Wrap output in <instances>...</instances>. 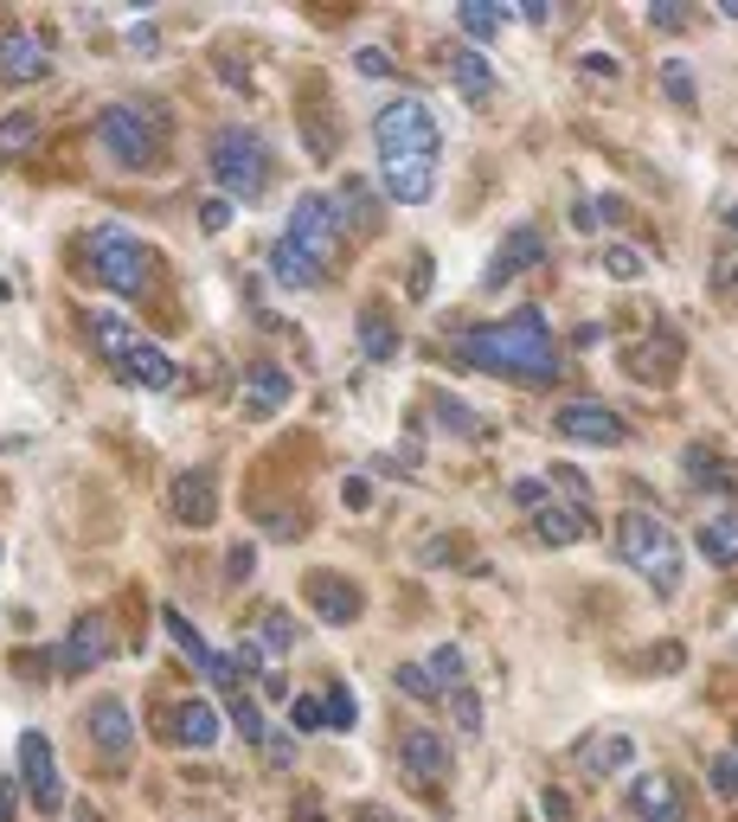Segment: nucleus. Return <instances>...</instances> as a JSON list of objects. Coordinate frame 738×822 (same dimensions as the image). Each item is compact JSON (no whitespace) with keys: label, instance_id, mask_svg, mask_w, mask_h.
Returning <instances> with one entry per match:
<instances>
[{"label":"nucleus","instance_id":"f257e3e1","mask_svg":"<svg viewBox=\"0 0 738 822\" xmlns=\"http://www.w3.org/2000/svg\"><path fill=\"white\" fill-rule=\"evenodd\" d=\"M373 148H379V180L399 205H424L437 187V154H443V129L430 116V103L417 97H392L373 116Z\"/></svg>","mask_w":738,"mask_h":822},{"label":"nucleus","instance_id":"f03ea898","mask_svg":"<svg viewBox=\"0 0 738 822\" xmlns=\"http://www.w3.org/2000/svg\"><path fill=\"white\" fill-rule=\"evenodd\" d=\"M456 353H463V366H481V373L514 379V386H552V379L565 373L559 341H552V328H546L539 309H521V315H508V322L470 328Z\"/></svg>","mask_w":738,"mask_h":822},{"label":"nucleus","instance_id":"7ed1b4c3","mask_svg":"<svg viewBox=\"0 0 738 822\" xmlns=\"http://www.w3.org/2000/svg\"><path fill=\"white\" fill-rule=\"evenodd\" d=\"M335 245H340L335 194H302V200L289 205L283 238L270 245V276H276L283 289H309V283H322L328 258H335Z\"/></svg>","mask_w":738,"mask_h":822},{"label":"nucleus","instance_id":"20e7f679","mask_svg":"<svg viewBox=\"0 0 738 822\" xmlns=\"http://www.w3.org/2000/svg\"><path fill=\"white\" fill-rule=\"evenodd\" d=\"M616 552H623V565H629L655 598H674V591H680L687 552H680V540H674V527H662L655 514L629 508V514L616 521Z\"/></svg>","mask_w":738,"mask_h":822},{"label":"nucleus","instance_id":"39448f33","mask_svg":"<svg viewBox=\"0 0 738 822\" xmlns=\"http://www.w3.org/2000/svg\"><path fill=\"white\" fill-rule=\"evenodd\" d=\"M84 271L97 276L116 302H135L154 283V251L135 238L129 225H90L84 232Z\"/></svg>","mask_w":738,"mask_h":822},{"label":"nucleus","instance_id":"423d86ee","mask_svg":"<svg viewBox=\"0 0 738 822\" xmlns=\"http://www.w3.org/2000/svg\"><path fill=\"white\" fill-rule=\"evenodd\" d=\"M161 141H167V116L141 97H123L97 116V148L123 167V174H148L161 161Z\"/></svg>","mask_w":738,"mask_h":822},{"label":"nucleus","instance_id":"0eeeda50","mask_svg":"<svg viewBox=\"0 0 738 822\" xmlns=\"http://www.w3.org/2000/svg\"><path fill=\"white\" fill-rule=\"evenodd\" d=\"M205 161H212V180L225 187V194H238V200H258L270 180V141L258 129H245V123H225L212 148H205Z\"/></svg>","mask_w":738,"mask_h":822},{"label":"nucleus","instance_id":"6e6552de","mask_svg":"<svg viewBox=\"0 0 738 822\" xmlns=\"http://www.w3.org/2000/svg\"><path fill=\"white\" fill-rule=\"evenodd\" d=\"M20 777H26V797L39 817H59L65 810V784H59V758L46 733H20Z\"/></svg>","mask_w":738,"mask_h":822},{"label":"nucleus","instance_id":"1a4fd4ad","mask_svg":"<svg viewBox=\"0 0 738 822\" xmlns=\"http://www.w3.org/2000/svg\"><path fill=\"white\" fill-rule=\"evenodd\" d=\"M167 514H174L180 527H212V521H218V470L187 463L180 476L167 482Z\"/></svg>","mask_w":738,"mask_h":822},{"label":"nucleus","instance_id":"9d476101","mask_svg":"<svg viewBox=\"0 0 738 822\" xmlns=\"http://www.w3.org/2000/svg\"><path fill=\"white\" fill-rule=\"evenodd\" d=\"M629 810L642 822H687V790L674 771H636L629 777Z\"/></svg>","mask_w":738,"mask_h":822},{"label":"nucleus","instance_id":"9b49d317","mask_svg":"<svg viewBox=\"0 0 738 822\" xmlns=\"http://www.w3.org/2000/svg\"><path fill=\"white\" fill-rule=\"evenodd\" d=\"M559 437H572V444H598V450H610V444H623V418L604 406V399H572V406H559Z\"/></svg>","mask_w":738,"mask_h":822},{"label":"nucleus","instance_id":"f8f14e48","mask_svg":"<svg viewBox=\"0 0 738 822\" xmlns=\"http://www.w3.org/2000/svg\"><path fill=\"white\" fill-rule=\"evenodd\" d=\"M539 258H546V238H539V225H514L501 245H495V264L481 271V289L495 296V289H508L521 271H534Z\"/></svg>","mask_w":738,"mask_h":822},{"label":"nucleus","instance_id":"ddd939ff","mask_svg":"<svg viewBox=\"0 0 738 822\" xmlns=\"http://www.w3.org/2000/svg\"><path fill=\"white\" fill-rule=\"evenodd\" d=\"M103 662H110V623H103V611H84L71 623V636L59 643V669L65 675H90Z\"/></svg>","mask_w":738,"mask_h":822},{"label":"nucleus","instance_id":"4468645a","mask_svg":"<svg viewBox=\"0 0 738 822\" xmlns=\"http://www.w3.org/2000/svg\"><path fill=\"white\" fill-rule=\"evenodd\" d=\"M302 598H309V611L322 616V623H335V630H347V623H360V611H366L360 585H347L340 572H309Z\"/></svg>","mask_w":738,"mask_h":822},{"label":"nucleus","instance_id":"2eb2a0df","mask_svg":"<svg viewBox=\"0 0 738 822\" xmlns=\"http://www.w3.org/2000/svg\"><path fill=\"white\" fill-rule=\"evenodd\" d=\"M399 771L411 784H443V777H450V746H443V733L411 726L399 739Z\"/></svg>","mask_w":738,"mask_h":822},{"label":"nucleus","instance_id":"dca6fc26","mask_svg":"<svg viewBox=\"0 0 738 822\" xmlns=\"http://www.w3.org/2000/svg\"><path fill=\"white\" fill-rule=\"evenodd\" d=\"M218 707L212 700H174V713H167V739L174 746H187V752H205V746H218Z\"/></svg>","mask_w":738,"mask_h":822},{"label":"nucleus","instance_id":"f3484780","mask_svg":"<svg viewBox=\"0 0 738 822\" xmlns=\"http://www.w3.org/2000/svg\"><path fill=\"white\" fill-rule=\"evenodd\" d=\"M84 726H90V739H97L103 752H116V758H129V752H135V720H129V707H123L116 694H103V700H90V713H84Z\"/></svg>","mask_w":738,"mask_h":822},{"label":"nucleus","instance_id":"a211bd4d","mask_svg":"<svg viewBox=\"0 0 738 822\" xmlns=\"http://www.w3.org/2000/svg\"><path fill=\"white\" fill-rule=\"evenodd\" d=\"M0 71H7L13 84H39V77H52V52H46V39H33V33H0Z\"/></svg>","mask_w":738,"mask_h":822},{"label":"nucleus","instance_id":"6ab92c4d","mask_svg":"<svg viewBox=\"0 0 738 822\" xmlns=\"http://www.w3.org/2000/svg\"><path fill=\"white\" fill-rule=\"evenodd\" d=\"M116 373L123 379H135V386H148V393H167V386H180V366L161 353L154 341H135L123 360H116Z\"/></svg>","mask_w":738,"mask_h":822},{"label":"nucleus","instance_id":"aec40b11","mask_svg":"<svg viewBox=\"0 0 738 822\" xmlns=\"http://www.w3.org/2000/svg\"><path fill=\"white\" fill-rule=\"evenodd\" d=\"M578 764H585L591 777H616V771L636 764V739H629V733H591V739L578 746Z\"/></svg>","mask_w":738,"mask_h":822},{"label":"nucleus","instance_id":"412c9836","mask_svg":"<svg viewBox=\"0 0 738 822\" xmlns=\"http://www.w3.org/2000/svg\"><path fill=\"white\" fill-rule=\"evenodd\" d=\"M289 393H296V379L283 366H251V379H245V418H270L276 406H289Z\"/></svg>","mask_w":738,"mask_h":822},{"label":"nucleus","instance_id":"4be33fe9","mask_svg":"<svg viewBox=\"0 0 738 822\" xmlns=\"http://www.w3.org/2000/svg\"><path fill=\"white\" fill-rule=\"evenodd\" d=\"M534 534L546 540V547H572V540H585V534H591V521H585L572 501H546V508L534 514Z\"/></svg>","mask_w":738,"mask_h":822},{"label":"nucleus","instance_id":"5701e85b","mask_svg":"<svg viewBox=\"0 0 738 822\" xmlns=\"http://www.w3.org/2000/svg\"><path fill=\"white\" fill-rule=\"evenodd\" d=\"M693 547H700V559H713V565H738V514H713L693 534Z\"/></svg>","mask_w":738,"mask_h":822},{"label":"nucleus","instance_id":"b1692460","mask_svg":"<svg viewBox=\"0 0 738 822\" xmlns=\"http://www.w3.org/2000/svg\"><path fill=\"white\" fill-rule=\"evenodd\" d=\"M450 84L470 97V103H481V97H495V71H488V59L481 52H450Z\"/></svg>","mask_w":738,"mask_h":822},{"label":"nucleus","instance_id":"393cba45","mask_svg":"<svg viewBox=\"0 0 738 822\" xmlns=\"http://www.w3.org/2000/svg\"><path fill=\"white\" fill-rule=\"evenodd\" d=\"M90 341L103 347V360H123V353H129L141 335H135V328L123 322V315H116V309H90Z\"/></svg>","mask_w":738,"mask_h":822},{"label":"nucleus","instance_id":"a878e982","mask_svg":"<svg viewBox=\"0 0 738 822\" xmlns=\"http://www.w3.org/2000/svg\"><path fill=\"white\" fill-rule=\"evenodd\" d=\"M456 26L470 33L475 52H481V46H488V39H495V33L508 26V13H501V7H488V0H463V7H456Z\"/></svg>","mask_w":738,"mask_h":822},{"label":"nucleus","instance_id":"bb28decb","mask_svg":"<svg viewBox=\"0 0 738 822\" xmlns=\"http://www.w3.org/2000/svg\"><path fill=\"white\" fill-rule=\"evenodd\" d=\"M33 141H39V116H33V110H13V116H0V161H20Z\"/></svg>","mask_w":738,"mask_h":822},{"label":"nucleus","instance_id":"cd10ccee","mask_svg":"<svg viewBox=\"0 0 738 822\" xmlns=\"http://www.w3.org/2000/svg\"><path fill=\"white\" fill-rule=\"evenodd\" d=\"M680 463H687V482H693V488H733V470H720V457H713L706 444H687Z\"/></svg>","mask_w":738,"mask_h":822},{"label":"nucleus","instance_id":"c85d7f7f","mask_svg":"<svg viewBox=\"0 0 738 822\" xmlns=\"http://www.w3.org/2000/svg\"><path fill=\"white\" fill-rule=\"evenodd\" d=\"M360 347H366V360H392V353H399V328H392L379 309H366V315H360Z\"/></svg>","mask_w":738,"mask_h":822},{"label":"nucleus","instance_id":"c756f323","mask_svg":"<svg viewBox=\"0 0 738 822\" xmlns=\"http://www.w3.org/2000/svg\"><path fill=\"white\" fill-rule=\"evenodd\" d=\"M430 675H437V687L450 694V687H463V675H470V656L456 649V643H443V649H430V662H424Z\"/></svg>","mask_w":738,"mask_h":822},{"label":"nucleus","instance_id":"7c9ffc66","mask_svg":"<svg viewBox=\"0 0 738 822\" xmlns=\"http://www.w3.org/2000/svg\"><path fill=\"white\" fill-rule=\"evenodd\" d=\"M225 707H232V720H238V733H245L251 746H270V733H264V713H258V700H245V694H225Z\"/></svg>","mask_w":738,"mask_h":822},{"label":"nucleus","instance_id":"2f4dec72","mask_svg":"<svg viewBox=\"0 0 738 822\" xmlns=\"http://www.w3.org/2000/svg\"><path fill=\"white\" fill-rule=\"evenodd\" d=\"M392 682H399V694H411V700H437L443 687H437V675L424 669V662H404V669H392Z\"/></svg>","mask_w":738,"mask_h":822},{"label":"nucleus","instance_id":"473e14b6","mask_svg":"<svg viewBox=\"0 0 738 822\" xmlns=\"http://www.w3.org/2000/svg\"><path fill=\"white\" fill-rule=\"evenodd\" d=\"M322 713H328V733H353V726H360V707H353V694H347V687H328V707H322Z\"/></svg>","mask_w":738,"mask_h":822},{"label":"nucleus","instance_id":"72a5a7b5","mask_svg":"<svg viewBox=\"0 0 738 822\" xmlns=\"http://www.w3.org/2000/svg\"><path fill=\"white\" fill-rule=\"evenodd\" d=\"M296 636H302V630L289 623V611H270V616H264V636H258V643H264V656H283V649H296Z\"/></svg>","mask_w":738,"mask_h":822},{"label":"nucleus","instance_id":"f704fd0d","mask_svg":"<svg viewBox=\"0 0 738 822\" xmlns=\"http://www.w3.org/2000/svg\"><path fill=\"white\" fill-rule=\"evenodd\" d=\"M289 726H296V733H322V726H328L322 700H315V694H296V700H289Z\"/></svg>","mask_w":738,"mask_h":822},{"label":"nucleus","instance_id":"c9c22d12","mask_svg":"<svg viewBox=\"0 0 738 822\" xmlns=\"http://www.w3.org/2000/svg\"><path fill=\"white\" fill-rule=\"evenodd\" d=\"M430 406H437V424H443V431H456V437H470V431H475L470 406H456L450 393H430Z\"/></svg>","mask_w":738,"mask_h":822},{"label":"nucleus","instance_id":"e433bc0d","mask_svg":"<svg viewBox=\"0 0 738 822\" xmlns=\"http://www.w3.org/2000/svg\"><path fill=\"white\" fill-rule=\"evenodd\" d=\"M604 271H610V276H629V283H636V276L649 271V264H642V251H636V245H610V251H604Z\"/></svg>","mask_w":738,"mask_h":822},{"label":"nucleus","instance_id":"4c0bfd02","mask_svg":"<svg viewBox=\"0 0 738 822\" xmlns=\"http://www.w3.org/2000/svg\"><path fill=\"white\" fill-rule=\"evenodd\" d=\"M662 90H668L674 103L687 110V103H693V71L680 65V59H668V65H662Z\"/></svg>","mask_w":738,"mask_h":822},{"label":"nucleus","instance_id":"58836bf2","mask_svg":"<svg viewBox=\"0 0 738 822\" xmlns=\"http://www.w3.org/2000/svg\"><path fill=\"white\" fill-rule=\"evenodd\" d=\"M232 662H238V675H251V682L276 675V669H264L270 656H264V643H258V636H251V643H238V656H232Z\"/></svg>","mask_w":738,"mask_h":822},{"label":"nucleus","instance_id":"ea45409f","mask_svg":"<svg viewBox=\"0 0 738 822\" xmlns=\"http://www.w3.org/2000/svg\"><path fill=\"white\" fill-rule=\"evenodd\" d=\"M450 707H456V726L463 733H481V700H475L470 687H450Z\"/></svg>","mask_w":738,"mask_h":822},{"label":"nucleus","instance_id":"a19ab883","mask_svg":"<svg viewBox=\"0 0 738 822\" xmlns=\"http://www.w3.org/2000/svg\"><path fill=\"white\" fill-rule=\"evenodd\" d=\"M353 71H366V77H392V52H386V46H360V52H353Z\"/></svg>","mask_w":738,"mask_h":822},{"label":"nucleus","instance_id":"79ce46f5","mask_svg":"<svg viewBox=\"0 0 738 822\" xmlns=\"http://www.w3.org/2000/svg\"><path fill=\"white\" fill-rule=\"evenodd\" d=\"M706 777H713V790H720V797H738V758L733 752L713 758V764H706Z\"/></svg>","mask_w":738,"mask_h":822},{"label":"nucleus","instance_id":"37998d69","mask_svg":"<svg viewBox=\"0 0 738 822\" xmlns=\"http://www.w3.org/2000/svg\"><path fill=\"white\" fill-rule=\"evenodd\" d=\"M251 572H258V552H251V547H232V559H225V578H232V585H245Z\"/></svg>","mask_w":738,"mask_h":822},{"label":"nucleus","instance_id":"c03bdc74","mask_svg":"<svg viewBox=\"0 0 738 822\" xmlns=\"http://www.w3.org/2000/svg\"><path fill=\"white\" fill-rule=\"evenodd\" d=\"M430 283H437V258H430V251H417V264H411V296H424Z\"/></svg>","mask_w":738,"mask_h":822},{"label":"nucleus","instance_id":"a18cd8bd","mask_svg":"<svg viewBox=\"0 0 738 822\" xmlns=\"http://www.w3.org/2000/svg\"><path fill=\"white\" fill-rule=\"evenodd\" d=\"M340 501H347V508H366V501H373V482H366V476H347V482H340Z\"/></svg>","mask_w":738,"mask_h":822},{"label":"nucleus","instance_id":"49530a36","mask_svg":"<svg viewBox=\"0 0 738 822\" xmlns=\"http://www.w3.org/2000/svg\"><path fill=\"white\" fill-rule=\"evenodd\" d=\"M649 20H655L662 33H674V26L687 20V7H674V0H655V7H649Z\"/></svg>","mask_w":738,"mask_h":822},{"label":"nucleus","instance_id":"de8ad7c7","mask_svg":"<svg viewBox=\"0 0 738 822\" xmlns=\"http://www.w3.org/2000/svg\"><path fill=\"white\" fill-rule=\"evenodd\" d=\"M200 225H205V232H225V225H232V205H225V200H205V205H200Z\"/></svg>","mask_w":738,"mask_h":822},{"label":"nucleus","instance_id":"09e8293b","mask_svg":"<svg viewBox=\"0 0 738 822\" xmlns=\"http://www.w3.org/2000/svg\"><path fill=\"white\" fill-rule=\"evenodd\" d=\"M539 810H546L552 822H572V797H565V790H546V797H539Z\"/></svg>","mask_w":738,"mask_h":822},{"label":"nucleus","instance_id":"8fccbe9b","mask_svg":"<svg viewBox=\"0 0 738 822\" xmlns=\"http://www.w3.org/2000/svg\"><path fill=\"white\" fill-rule=\"evenodd\" d=\"M552 482H559V488H565V495H578V501H585V495H591V482L578 476V470H565V463H559V470H552Z\"/></svg>","mask_w":738,"mask_h":822},{"label":"nucleus","instance_id":"3c124183","mask_svg":"<svg viewBox=\"0 0 738 822\" xmlns=\"http://www.w3.org/2000/svg\"><path fill=\"white\" fill-rule=\"evenodd\" d=\"M514 501H521V508H546V482H514Z\"/></svg>","mask_w":738,"mask_h":822},{"label":"nucleus","instance_id":"603ef678","mask_svg":"<svg viewBox=\"0 0 738 822\" xmlns=\"http://www.w3.org/2000/svg\"><path fill=\"white\" fill-rule=\"evenodd\" d=\"M578 65L591 71V77H616V59H610V52H585Z\"/></svg>","mask_w":738,"mask_h":822},{"label":"nucleus","instance_id":"864d4df0","mask_svg":"<svg viewBox=\"0 0 738 822\" xmlns=\"http://www.w3.org/2000/svg\"><path fill=\"white\" fill-rule=\"evenodd\" d=\"M572 225H578V232H598V200H591V205H572Z\"/></svg>","mask_w":738,"mask_h":822},{"label":"nucleus","instance_id":"5fc2aeb1","mask_svg":"<svg viewBox=\"0 0 738 822\" xmlns=\"http://www.w3.org/2000/svg\"><path fill=\"white\" fill-rule=\"evenodd\" d=\"M616 219H623V200H616V194H604V200H598V225H616Z\"/></svg>","mask_w":738,"mask_h":822},{"label":"nucleus","instance_id":"6e6d98bb","mask_svg":"<svg viewBox=\"0 0 738 822\" xmlns=\"http://www.w3.org/2000/svg\"><path fill=\"white\" fill-rule=\"evenodd\" d=\"M366 822H392V810H386V804H373V810H366Z\"/></svg>","mask_w":738,"mask_h":822},{"label":"nucleus","instance_id":"4d7b16f0","mask_svg":"<svg viewBox=\"0 0 738 822\" xmlns=\"http://www.w3.org/2000/svg\"><path fill=\"white\" fill-rule=\"evenodd\" d=\"M0 822H7V784H0Z\"/></svg>","mask_w":738,"mask_h":822},{"label":"nucleus","instance_id":"13d9d810","mask_svg":"<svg viewBox=\"0 0 738 822\" xmlns=\"http://www.w3.org/2000/svg\"><path fill=\"white\" fill-rule=\"evenodd\" d=\"M726 225H733V232H738V205H733V212H726Z\"/></svg>","mask_w":738,"mask_h":822}]
</instances>
